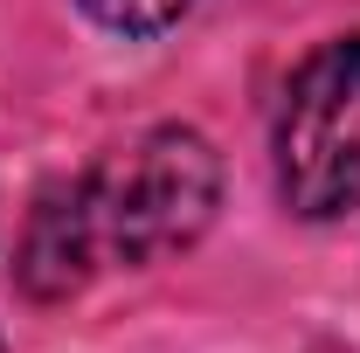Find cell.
Returning a JSON list of instances; mask_svg holds the SVG:
<instances>
[{
    "label": "cell",
    "instance_id": "cell-1",
    "mask_svg": "<svg viewBox=\"0 0 360 353\" xmlns=\"http://www.w3.org/2000/svg\"><path fill=\"white\" fill-rule=\"evenodd\" d=\"M77 187H84V215L104 264H160L201 243V229L215 222L222 160L187 125H153L111 146Z\"/></svg>",
    "mask_w": 360,
    "mask_h": 353
},
{
    "label": "cell",
    "instance_id": "cell-2",
    "mask_svg": "<svg viewBox=\"0 0 360 353\" xmlns=\"http://www.w3.org/2000/svg\"><path fill=\"white\" fill-rule=\"evenodd\" d=\"M277 187L312 222L360 208V35L298 63L277 111Z\"/></svg>",
    "mask_w": 360,
    "mask_h": 353
},
{
    "label": "cell",
    "instance_id": "cell-3",
    "mask_svg": "<svg viewBox=\"0 0 360 353\" xmlns=\"http://www.w3.org/2000/svg\"><path fill=\"white\" fill-rule=\"evenodd\" d=\"M104 264L97 257V236H90V215H84V187H49L28 215V236H21V284L28 298H70L84 291L90 270Z\"/></svg>",
    "mask_w": 360,
    "mask_h": 353
},
{
    "label": "cell",
    "instance_id": "cell-4",
    "mask_svg": "<svg viewBox=\"0 0 360 353\" xmlns=\"http://www.w3.org/2000/svg\"><path fill=\"white\" fill-rule=\"evenodd\" d=\"M84 7L104 28H118V35H160V28H174L194 0H84Z\"/></svg>",
    "mask_w": 360,
    "mask_h": 353
}]
</instances>
